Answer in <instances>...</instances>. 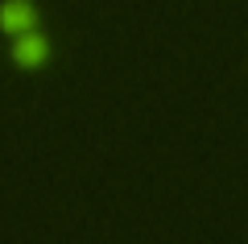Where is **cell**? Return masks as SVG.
<instances>
[{
    "label": "cell",
    "mask_w": 248,
    "mask_h": 244,
    "mask_svg": "<svg viewBox=\"0 0 248 244\" xmlns=\"http://www.w3.org/2000/svg\"><path fill=\"white\" fill-rule=\"evenodd\" d=\"M33 25H42V9L33 0H0V33L4 37L25 33Z\"/></svg>",
    "instance_id": "7a4b0ae2"
},
{
    "label": "cell",
    "mask_w": 248,
    "mask_h": 244,
    "mask_svg": "<svg viewBox=\"0 0 248 244\" xmlns=\"http://www.w3.org/2000/svg\"><path fill=\"white\" fill-rule=\"evenodd\" d=\"M9 58H13V66L25 70V75H42V70L54 62V42H50V33H46L42 25L25 29V33H13Z\"/></svg>",
    "instance_id": "6da1fadb"
}]
</instances>
